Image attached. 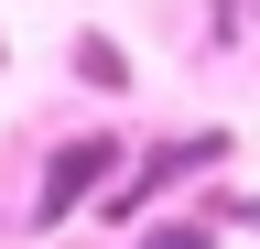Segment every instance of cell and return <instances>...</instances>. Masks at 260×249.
<instances>
[{
  "label": "cell",
  "instance_id": "obj_7",
  "mask_svg": "<svg viewBox=\"0 0 260 249\" xmlns=\"http://www.w3.org/2000/svg\"><path fill=\"white\" fill-rule=\"evenodd\" d=\"M0 76H11V33H0Z\"/></svg>",
  "mask_w": 260,
  "mask_h": 249
},
{
  "label": "cell",
  "instance_id": "obj_6",
  "mask_svg": "<svg viewBox=\"0 0 260 249\" xmlns=\"http://www.w3.org/2000/svg\"><path fill=\"white\" fill-rule=\"evenodd\" d=\"M195 217H206V228L228 238V228H239V238H260V195H206V206H195Z\"/></svg>",
  "mask_w": 260,
  "mask_h": 249
},
{
  "label": "cell",
  "instance_id": "obj_2",
  "mask_svg": "<svg viewBox=\"0 0 260 249\" xmlns=\"http://www.w3.org/2000/svg\"><path fill=\"white\" fill-rule=\"evenodd\" d=\"M119 163H130V141H119V130H65V141L44 152V173H32V206H22V228H32V238H54L65 217H87V206L119 184Z\"/></svg>",
  "mask_w": 260,
  "mask_h": 249
},
{
  "label": "cell",
  "instance_id": "obj_3",
  "mask_svg": "<svg viewBox=\"0 0 260 249\" xmlns=\"http://www.w3.org/2000/svg\"><path fill=\"white\" fill-rule=\"evenodd\" d=\"M65 76H76L87 98H130V87H141V65H130V44H119V33H98V22H87L76 44H65Z\"/></svg>",
  "mask_w": 260,
  "mask_h": 249
},
{
  "label": "cell",
  "instance_id": "obj_4",
  "mask_svg": "<svg viewBox=\"0 0 260 249\" xmlns=\"http://www.w3.org/2000/svg\"><path fill=\"white\" fill-rule=\"evenodd\" d=\"M130 249H228V238L206 228V217H152V228L130 238Z\"/></svg>",
  "mask_w": 260,
  "mask_h": 249
},
{
  "label": "cell",
  "instance_id": "obj_5",
  "mask_svg": "<svg viewBox=\"0 0 260 249\" xmlns=\"http://www.w3.org/2000/svg\"><path fill=\"white\" fill-rule=\"evenodd\" d=\"M260 33V0H206V44H249Z\"/></svg>",
  "mask_w": 260,
  "mask_h": 249
},
{
  "label": "cell",
  "instance_id": "obj_1",
  "mask_svg": "<svg viewBox=\"0 0 260 249\" xmlns=\"http://www.w3.org/2000/svg\"><path fill=\"white\" fill-rule=\"evenodd\" d=\"M228 152H239V130H228V119H195V130H174V141L130 152V163H119V184L98 195V217H109V228H141V217H152L162 195H174V184H195V173H217Z\"/></svg>",
  "mask_w": 260,
  "mask_h": 249
}]
</instances>
